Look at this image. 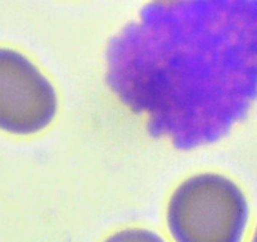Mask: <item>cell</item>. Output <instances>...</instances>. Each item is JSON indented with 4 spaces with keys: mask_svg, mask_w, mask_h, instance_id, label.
<instances>
[{
    "mask_svg": "<svg viewBox=\"0 0 257 242\" xmlns=\"http://www.w3.org/2000/svg\"><path fill=\"white\" fill-rule=\"evenodd\" d=\"M165 221L174 242H243L249 203L243 189L227 175L197 173L170 194Z\"/></svg>",
    "mask_w": 257,
    "mask_h": 242,
    "instance_id": "2",
    "label": "cell"
},
{
    "mask_svg": "<svg viewBox=\"0 0 257 242\" xmlns=\"http://www.w3.org/2000/svg\"><path fill=\"white\" fill-rule=\"evenodd\" d=\"M103 242H167L160 234L152 229L140 228V227H130L120 231L113 232L112 234L103 239Z\"/></svg>",
    "mask_w": 257,
    "mask_h": 242,
    "instance_id": "4",
    "label": "cell"
},
{
    "mask_svg": "<svg viewBox=\"0 0 257 242\" xmlns=\"http://www.w3.org/2000/svg\"><path fill=\"white\" fill-rule=\"evenodd\" d=\"M107 82L155 137L193 149L257 101V0L148 4L107 47Z\"/></svg>",
    "mask_w": 257,
    "mask_h": 242,
    "instance_id": "1",
    "label": "cell"
},
{
    "mask_svg": "<svg viewBox=\"0 0 257 242\" xmlns=\"http://www.w3.org/2000/svg\"><path fill=\"white\" fill-rule=\"evenodd\" d=\"M58 111L53 83L29 57L0 47V132L17 137L38 134Z\"/></svg>",
    "mask_w": 257,
    "mask_h": 242,
    "instance_id": "3",
    "label": "cell"
},
{
    "mask_svg": "<svg viewBox=\"0 0 257 242\" xmlns=\"http://www.w3.org/2000/svg\"><path fill=\"white\" fill-rule=\"evenodd\" d=\"M251 242H257V226H256V229H254V232H253V236H252Z\"/></svg>",
    "mask_w": 257,
    "mask_h": 242,
    "instance_id": "6",
    "label": "cell"
},
{
    "mask_svg": "<svg viewBox=\"0 0 257 242\" xmlns=\"http://www.w3.org/2000/svg\"><path fill=\"white\" fill-rule=\"evenodd\" d=\"M158 3H173V2H179V0H154Z\"/></svg>",
    "mask_w": 257,
    "mask_h": 242,
    "instance_id": "5",
    "label": "cell"
}]
</instances>
